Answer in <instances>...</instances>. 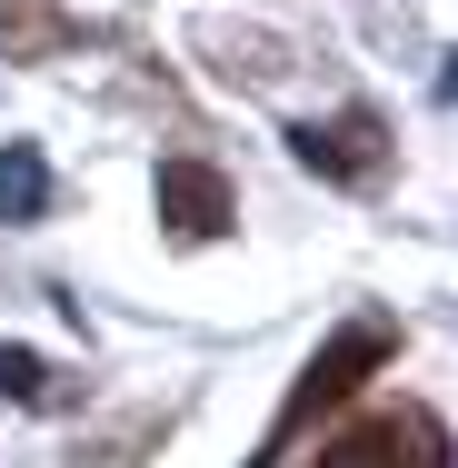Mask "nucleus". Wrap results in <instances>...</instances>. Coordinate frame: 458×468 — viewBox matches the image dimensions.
I'll use <instances>...</instances> for the list:
<instances>
[{
	"instance_id": "f03ea898",
	"label": "nucleus",
	"mask_w": 458,
	"mask_h": 468,
	"mask_svg": "<svg viewBox=\"0 0 458 468\" xmlns=\"http://www.w3.org/2000/svg\"><path fill=\"white\" fill-rule=\"evenodd\" d=\"M309 468H449V429H439V409L389 399V409H368L349 429H329Z\"/></svg>"
},
{
	"instance_id": "423d86ee",
	"label": "nucleus",
	"mask_w": 458,
	"mask_h": 468,
	"mask_svg": "<svg viewBox=\"0 0 458 468\" xmlns=\"http://www.w3.org/2000/svg\"><path fill=\"white\" fill-rule=\"evenodd\" d=\"M50 160H40V140H0V229H30V219H50Z\"/></svg>"
},
{
	"instance_id": "f257e3e1",
	"label": "nucleus",
	"mask_w": 458,
	"mask_h": 468,
	"mask_svg": "<svg viewBox=\"0 0 458 468\" xmlns=\"http://www.w3.org/2000/svg\"><path fill=\"white\" fill-rule=\"evenodd\" d=\"M389 359H399V319H378V309L339 319V329L319 339V359L289 378V399H279V419L260 429V459H250V468H289V459H299V439H309V429H329V419H339V409H349Z\"/></svg>"
},
{
	"instance_id": "39448f33",
	"label": "nucleus",
	"mask_w": 458,
	"mask_h": 468,
	"mask_svg": "<svg viewBox=\"0 0 458 468\" xmlns=\"http://www.w3.org/2000/svg\"><path fill=\"white\" fill-rule=\"evenodd\" d=\"M80 40H91V20L70 0H0V60H60Z\"/></svg>"
},
{
	"instance_id": "20e7f679",
	"label": "nucleus",
	"mask_w": 458,
	"mask_h": 468,
	"mask_svg": "<svg viewBox=\"0 0 458 468\" xmlns=\"http://www.w3.org/2000/svg\"><path fill=\"white\" fill-rule=\"evenodd\" d=\"M150 209H160V229H170L180 250H209V239L240 229V189L219 180L209 160H160V170H150Z\"/></svg>"
},
{
	"instance_id": "7ed1b4c3",
	"label": "nucleus",
	"mask_w": 458,
	"mask_h": 468,
	"mask_svg": "<svg viewBox=\"0 0 458 468\" xmlns=\"http://www.w3.org/2000/svg\"><path fill=\"white\" fill-rule=\"evenodd\" d=\"M389 150H399V140H389V120L359 110V100H349V110H329V120H299V130H289V160H299V170H319V180H339V189L378 180V170H389Z\"/></svg>"
},
{
	"instance_id": "0eeeda50",
	"label": "nucleus",
	"mask_w": 458,
	"mask_h": 468,
	"mask_svg": "<svg viewBox=\"0 0 458 468\" xmlns=\"http://www.w3.org/2000/svg\"><path fill=\"white\" fill-rule=\"evenodd\" d=\"M0 399H10V409H60V369H50L40 349L0 339Z\"/></svg>"
}]
</instances>
